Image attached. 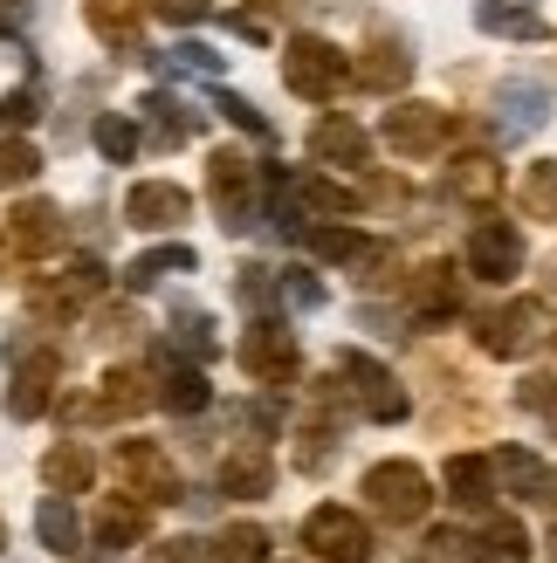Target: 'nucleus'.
<instances>
[{
    "label": "nucleus",
    "instance_id": "obj_24",
    "mask_svg": "<svg viewBox=\"0 0 557 563\" xmlns=\"http://www.w3.org/2000/svg\"><path fill=\"white\" fill-rule=\"evenodd\" d=\"M476 21H482V35H510V42H537L544 35L537 0H476Z\"/></svg>",
    "mask_w": 557,
    "mask_h": 563
},
{
    "label": "nucleus",
    "instance_id": "obj_28",
    "mask_svg": "<svg viewBox=\"0 0 557 563\" xmlns=\"http://www.w3.org/2000/svg\"><path fill=\"white\" fill-rule=\"evenodd\" d=\"M448 488H455V501H461V509L489 516L495 482H489V461H482V454H455V461H448Z\"/></svg>",
    "mask_w": 557,
    "mask_h": 563
},
{
    "label": "nucleus",
    "instance_id": "obj_43",
    "mask_svg": "<svg viewBox=\"0 0 557 563\" xmlns=\"http://www.w3.org/2000/svg\"><path fill=\"white\" fill-rule=\"evenodd\" d=\"M35 118H42V97H35V82H28V90H14L8 103H0V124H14V131H21V124H35Z\"/></svg>",
    "mask_w": 557,
    "mask_h": 563
},
{
    "label": "nucleus",
    "instance_id": "obj_32",
    "mask_svg": "<svg viewBox=\"0 0 557 563\" xmlns=\"http://www.w3.org/2000/svg\"><path fill=\"white\" fill-rule=\"evenodd\" d=\"M544 103H550V97L537 90V82H510V90L495 97V110H503V131H510V137L537 131V124H544Z\"/></svg>",
    "mask_w": 557,
    "mask_h": 563
},
{
    "label": "nucleus",
    "instance_id": "obj_39",
    "mask_svg": "<svg viewBox=\"0 0 557 563\" xmlns=\"http://www.w3.org/2000/svg\"><path fill=\"white\" fill-rule=\"evenodd\" d=\"M214 110H220L228 124H241L248 137H269V118H262V110L248 103V97H234V90H214Z\"/></svg>",
    "mask_w": 557,
    "mask_h": 563
},
{
    "label": "nucleus",
    "instance_id": "obj_16",
    "mask_svg": "<svg viewBox=\"0 0 557 563\" xmlns=\"http://www.w3.org/2000/svg\"><path fill=\"white\" fill-rule=\"evenodd\" d=\"M406 302H413V317L421 323H448L455 309H461V275L448 262H427V268H413L406 282Z\"/></svg>",
    "mask_w": 557,
    "mask_h": 563
},
{
    "label": "nucleus",
    "instance_id": "obj_10",
    "mask_svg": "<svg viewBox=\"0 0 557 563\" xmlns=\"http://www.w3.org/2000/svg\"><path fill=\"white\" fill-rule=\"evenodd\" d=\"M145 406H159V391L145 372H131V364H118V372H103V385L90 391L83 406H69V419H90V427H118V419H138Z\"/></svg>",
    "mask_w": 557,
    "mask_h": 563
},
{
    "label": "nucleus",
    "instance_id": "obj_19",
    "mask_svg": "<svg viewBox=\"0 0 557 563\" xmlns=\"http://www.w3.org/2000/svg\"><path fill=\"white\" fill-rule=\"evenodd\" d=\"M159 406H165V412H207V406H214L207 372L165 351V357H159Z\"/></svg>",
    "mask_w": 557,
    "mask_h": 563
},
{
    "label": "nucleus",
    "instance_id": "obj_5",
    "mask_svg": "<svg viewBox=\"0 0 557 563\" xmlns=\"http://www.w3.org/2000/svg\"><path fill=\"white\" fill-rule=\"evenodd\" d=\"M303 550L317 563H365L372 556V529H365V516H351L345 501H324V509L303 516Z\"/></svg>",
    "mask_w": 557,
    "mask_h": 563
},
{
    "label": "nucleus",
    "instance_id": "obj_11",
    "mask_svg": "<svg viewBox=\"0 0 557 563\" xmlns=\"http://www.w3.org/2000/svg\"><path fill=\"white\" fill-rule=\"evenodd\" d=\"M544 330H550V317L537 302H503V309H489V317H476V344L489 357H523V351L544 344Z\"/></svg>",
    "mask_w": 557,
    "mask_h": 563
},
{
    "label": "nucleus",
    "instance_id": "obj_9",
    "mask_svg": "<svg viewBox=\"0 0 557 563\" xmlns=\"http://www.w3.org/2000/svg\"><path fill=\"white\" fill-rule=\"evenodd\" d=\"M468 275H476V282H516L523 275V234H516V220L482 213L476 228H468Z\"/></svg>",
    "mask_w": 557,
    "mask_h": 563
},
{
    "label": "nucleus",
    "instance_id": "obj_38",
    "mask_svg": "<svg viewBox=\"0 0 557 563\" xmlns=\"http://www.w3.org/2000/svg\"><path fill=\"white\" fill-rule=\"evenodd\" d=\"M516 406H523V412H537L544 427H557V378H544V372H537V378H523V385H516Z\"/></svg>",
    "mask_w": 557,
    "mask_h": 563
},
{
    "label": "nucleus",
    "instance_id": "obj_17",
    "mask_svg": "<svg viewBox=\"0 0 557 563\" xmlns=\"http://www.w3.org/2000/svg\"><path fill=\"white\" fill-rule=\"evenodd\" d=\"M351 76L365 82V90H406V76H413V48L385 27V35H372L365 42V55L351 63Z\"/></svg>",
    "mask_w": 557,
    "mask_h": 563
},
{
    "label": "nucleus",
    "instance_id": "obj_23",
    "mask_svg": "<svg viewBox=\"0 0 557 563\" xmlns=\"http://www.w3.org/2000/svg\"><path fill=\"white\" fill-rule=\"evenodd\" d=\"M269 488H275V467H269V454H262V440L220 461V495H234V501H255V495H269Z\"/></svg>",
    "mask_w": 557,
    "mask_h": 563
},
{
    "label": "nucleus",
    "instance_id": "obj_1",
    "mask_svg": "<svg viewBox=\"0 0 557 563\" xmlns=\"http://www.w3.org/2000/svg\"><path fill=\"white\" fill-rule=\"evenodd\" d=\"M283 82L303 103H330L351 82V55L338 42H324V35H296L290 55H283Z\"/></svg>",
    "mask_w": 557,
    "mask_h": 563
},
{
    "label": "nucleus",
    "instance_id": "obj_35",
    "mask_svg": "<svg viewBox=\"0 0 557 563\" xmlns=\"http://www.w3.org/2000/svg\"><path fill=\"white\" fill-rule=\"evenodd\" d=\"M448 186L461 192V200H495V186H503V173H495V158H489V152H468V158H455Z\"/></svg>",
    "mask_w": 557,
    "mask_h": 563
},
{
    "label": "nucleus",
    "instance_id": "obj_8",
    "mask_svg": "<svg viewBox=\"0 0 557 563\" xmlns=\"http://www.w3.org/2000/svg\"><path fill=\"white\" fill-rule=\"evenodd\" d=\"M379 131L400 158H434L461 124H455V110H440V103H400V110H385Z\"/></svg>",
    "mask_w": 557,
    "mask_h": 563
},
{
    "label": "nucleus",
    "instance_id": "obj_21",
    "mask_svg": "<svg viewBox=\"0 0 557 563\" xmlns=\"http://www.w3.org/2000/svg\"><path fill=\"white\" fill-rule=\"evenodd\" d=\"M145 529H152V516H145V501H131V495H110L103 509H97V543L103 550H131V543H145Z\"/></svg>",
    "mask_w": 557,
    "mask_h": 563
},
{
    "label": "nucleus",
    "instance_id": "obj_7",
    "mask_svg": "<svg viewBox=\"0 0 557 563\" xmlns=\"http://www.w3.org/2000/svg\"><path fill=\"white\" fill-rule=\"evenodd\" d=\"M207 192H214V213H220V228H228V234L255 228V165H248L234 145L207 158Z\"/></svg>",
    "mask_w": 557,
    "mask_h": 563
},
{
    "label": "nucleus",
    "instance_id": "obj_37",
    "mask_svg": "<svg viewBox=\"0 0 557 563\" xmlns=\"http://www.w3.org/2000/svg\"><path fill=\"white\" fill-rule=\"evenodd\" d=\"M413 563H476V537H461V529H427V543L413 550Z\"/></svg>",
    "mask_w": 557,
    "mask_h": 563
},
{
    "label": "nucleus",
    "instance_id": "obj_2",
    "mask_svg": "<svg viewBox=\"0 0 557 563\" xmlns=\"http://www.w3.org/2000/svg\"><path fill=\"white\" fill-rule=\"evenodd\" d=\"M365 501H372L379 522L406 529L434 509V482H427V467H413V461H379V467H365Z\"/></svg>",
    "mask_w": 557,
    "mask_h": 563
},
{
    "label": "nucleus",
    "instance_id": "obj_29",
    "mask_svg": "<svg viewBox=\"0 0 557 563\" xmlns=\"http://www.w3.org/2000/svg\"><path fill=\"white\" fill-rule=\"evenodd\" d=\"M193 262H200V255H193L186 241H165V247H152V255H138L124 268V282H131V289H152V282H165V275H193Z\"/></svg>",
    "mask_w": 557,
    "mask_h": 563
},
{
    "label": "nucleus",
    "instance_id": "obj_40",
    "mask_svg": "<svg viewBox=\"0 0 557 563\" xmlns=\"http://www.w3.org/2000/svg\"><path fill=\"white\" fill-rule=\"evenodd\" d=\"M173 330H179V351H193V357H214V323L200 317V309H179V317H173Z\"/></svg>",
    "mask_w": 557,
    "mask_h": 563
},
{
    "label": "nucleus",
    "instance_id": "obj_42",
    "mask_svg": "<svg viewBox=\"0 0 557 563\" xmlns=\"http://www.w3.org/2000/svg\"><path fill=\"white\" fill-rule=\"evenodd\" d=\"M275 289H283L296 309H317V302H324V282H317V275H303V268H290L283 282H275Z\"/></svg>",
    "mask_w": 557,
    "mask_h": 563
},
{
    "label": "nucleus",
    "instance_id": "obj_4",
    "mask_svg": "<svg viewBox=\"0 0 557 563\" xmlns=\"http://www.w3.org/2000/svg\"><path fill=\"white\" fill-rule=\"evenodd\" d=\"M338 385H345V399L365 412V419H379V427H393V419H406V385L385 372L379 357H365V351H345L338 357Z\"/></svg>",
    "mask_w": 557,
    "mask_h": 563
},
{
    "label": "nucleus",
    "instance_id": "obj_49",
    "mask_svg": "<svg viewBox=\"0 0 557 563\" xmlns=\"http://www.w3.org/2000/svg\"><path fill=\"white\" fill-rule=\"evenodd\" d=\"M0 543H8V522H0Z\"/></svg>",
    "mask_w": 557,
    "mask_h": 563
},
{
    "label": "nucleus",
    "instance_id": "obj_41",
    "mask_svg": "<svg viewBox=\"0 0 557 563\" xmlns=\"http://www.w3.org/2000/svg\"><path fill=\"white\" fill-rule=\"evenodd\" d=\"M165 63H173V69H200V76H220V55H214L207 42H179L173 55H165Z\"/></svg>",
    "mask_w": 557,
    "mask_h": 563
},
{
    "label": "nucleus",
    "instance_id": "obj_14",
    "mask_svg": "<svg viewBox=\"0 0 557 563\" xmlns=\"http://www.w3.org/2000/svg\"><path fill=\"white\" fill-rule=\"evenodd\" d=\"M0 241H8L21 262L55 255V247H63V213H55L48 200H28V207H14V213H0Z\"/></svg>",
    "mask_w": 557,
    "mask_h": 563
},
{
    "label": "nucleus",
    "instance_id": "obj_33",
    "mask_svg": "<svg viewBox=\"0 0 557 563\" xmlns=\"http://www.w3.org/2000/svg\"><path fill=\"white\" fill-rule=\"evenodd\" d=\"M90 137H97V152H103L110 165H131V158H138V145H145V131H138L131 118H118V110H103V118L90 124Z\"/></svg>",
    "mask_w": 557,
    "mask_h": 563
},
{
    "label": "nucleus",
    "instance_id": "obj_47",
    "mask_svg": "<svg viewBox=\"0 0 557 563\" xmlns=\"http://www.w3.org/2000/svg\"><path fill=\"white\" fill-rule=\"evenodd\" d=\"M14 27H28V0H0V35H14Z\"/></svg>",
    "mask_w": 557,
    "mask_h": 563
},
{
    "label": "nucleus",
    "instance_id": "obj_27",
    "mask_svg": "<svg viewBox=\"0 0 557 563\" xmlns=\"http://www.w3.org/2000/svg\"><path fill=\"white\" fill-rule=\"evenodd\" d=\"M138 110H145V137H152L159 152H179L186 137H193V118H186V103H179V97H165V90H152V97L138 103Z\"/></svg>",
    "mask_w": 557,
    "mask_h": 563
},
{
    "label": "nucleus",
    "instance_id": "obj_15",
    "mask_svg": "<svg viewBox=\"0 0 557 563\" xmlns=\"http://www.w3.org/2000/svg\"><path fill=\"white\" fill-rule=\"evenodd\" d=\"M310 158L358 173V165H372V131L358 118H345V110H330V118H317V131H310Z\"/></svg>",
    "mask_w": 557,
    "mask_h": 563
},
{
    "label": "nucleus",
    "instance_id": "obj_26",
    "mask_svg": "<svg viewBox=\"0 0 557 563\" xmlns=\"http://www.w3.org/2000/svg\"><path fill=\"white\" fill-rule=\"evenodd\" d=\"M303 247H310V255H324V262H385V247L379 241H365L358 228H303Z\"/></svg>",
    "mask_w": 557,
    "mask_h": 563
},
{
    "label": "nucleus",
    "instance_id": "obj_45",
    "mask_svg": "<svg viewBox=\"0 0 557 563\" xmlns=\"http://www.w3.org/2000/svg\"><path fill=\"white\" fill-rule=\"evenodd\" d=\"M97 336L103 344H124V336H138V317L131 309H97Z\"/></svg>",
    "mask_w": 557,
    "mask_h": 563
},
{
    "label": "nucleus",
    "instance_id": "obj_36",
    "mask_svg": "<svg viewBox=\"0 0 557 563\" xmlns=\"http://www.w3.org/2000/svg\"><path fill=\"white\" fill-rule=\"evenodd\" d=\"M42 173V152L28 145V137L14 131V137H0V186H28Z\"/></svg>",
    "mask_w": 557,
    "mask_h": 563
},
{
    "label": "nucleus",
    "instance_id": "obj_12",
    "mask_svg": "<svg viewBox=\"0 0 557 563\" xmlns=\"http://www.w3.org/2000/svg\"><path fill=\"white\" fill-rule=\"evenodd\" d=\"M55 385H63V351H28L8 385V419H42L55 406Z\"/></svg>",
    "mask_w": 557,
    "mask_h": 563
},
{
    "label": "nucleus",
    "instance_id": "obj_22",
    "mask_svg": "<svg viewBox=\"0 0 557 563\" xmlns=\"http://www.w3.org/2000/svg\"><path fill=\"white\" fill-rule=\"evenodd\" d=\"M83 21H90V35L103 48H118V55L138 48V0H83Z\"/></svg>",
    "mask_w": 557,
    "mask_h": 563
},
{
    "label": "nucleus",
    "instance_id": "obj_30",
    "mask_svg": "<svg viewBox=\"0 0 557 563\" xmlns=\"http://www.w3.org/2000/svg\"><path fill=\"white\" fill-rule=\"evenodd\" d=\"M35 537L55 550V556H76V543H83V522H76V509L63 495H48L42 509H35Z\"/></svg>",
    "mask_w": 557,
    "mask_h": 563
},
{
    "label": "nucleus",
    "instance_id": "obj_20",
    "mask_svg": "<svg viewBox=\"0 0 557 563\" xmlns=\"http://www.w3.org/2000/svg\"><path fill=\"white\" fill-rule=\"evenodd\" d=\"M42 482H48V495H90V482H97V461H90V446H83V440L48 446V461H42Z\"/></svg>",
    "mask_w": 557,
    "mask_h": 563
},
{
    "label": "nucleus",
    "instance_id": "obj_34",
    "mask_svg": "<svg viewBox=\"0 0 557 563\" xmlns=\"http://www.w3.org/2000/svg\"><path fill=\"white\" fill-rule=\"evenodd\" d=\"M516 200H523V213H531V220H557V158H537L531 173H523Z\"/></svg>",
    "mask_w": 557,
    "mask_h": 563
},
{
    "label": "nucleus",
    "instance_id": "obj_13",
    "mask_svg": "<svg viewBox=\"0 0 557 563\" xmlns=\"http://www.w3.org/2000/svg\"><path fill=\"white\" fill-rule=\"evenodd\" d=\"M124 220L138 234H165V228H179V220H193V200H186V186H173V179H138L124 192Z\"/></svg>",
    "mask_w": 557,
    "mask_h": 563
},
{
    "label": "nucleus",
    "instance_id": "obj_3",
    "mask_svg": "<svg viewBox=\"0 0 557 563\" xmlns=\"http://www.w3.org/2000/svg\"><path fill=\"white\" fill-rule=\"evenodd\" d=\"M234 357H241V372L255 378V385H269V391H290V385H296V372H303V357H296V330H283L275 317L248 323Z\"/></svg>",
    "mask_w": 557,
    "mask_h": 563
},
{
    "label": "nucleus",
    "instance_id": "obj_31",
    "mask_svg": "<svg viewBox=\"0 0 557 563\" xmlns=\"http://www.w3.org/2000/svg\"><path fill=\"white\" fill-rule=\"evenodd\" d=\"M207 556H214V563H269V529H255V522H228V529L207 543Z\"/></svg>",
    "mask_w": 557,
    "mask_h": 563
},
{
    "label": "nucleus",
    "instance_id": "obj_18",
    "mask_svg": "<svg viewBox=\"0 0 557 563\" xmlns=\"http://www.w3.org/2000/svg\"><path fill=\"white\" fill-rule=\"evenodd\" d=\"M495 474L516 488V501H537V509H557V474L531 454V446H495Z\"/></svg>",
    "mask_w": 557,
    "mask_h": 563
},
{
    "label": "nucleus",
    "instance_id": "obj_44",
    "mask_svg": "<svg viewBox=\"0 0 557 563\" xmlns=\"http://www.w3.org/2000/svg\"><path fill=\"white\" fill-rule=\"evenodd\" d=\"M152 14L186 27V21H207V14H214V0H152Z\"/></svg>",
    "mask_w": 557,
    "mask_h": 563
},
{
    "label": "nucleus",
    "instance_id": "obj_25",
    "mask_svg": "<svg viewBox=\"0 0 557 563\" xmlns=\"http://www.w3.org/2000/svg\"><path fill=\"white\" fill-rule=\"evenodd\" d=\"M476 563H531V529H523L516 516H482Z\"/></svg>",
    "mask_w": 557,
    "mask_h": 563
},
{
    "label": "nucleus",
    "instance_id": "obj_46",
    "mask_svg": "<svg viewBox=\"0 0 557 563\" xmlns=\"http://www.w3.org/2000/svg\"><path fill=\"white\" fill-rule=\"evenodd\" d=\"M269 275H275V268H255V262H248V268L234 275V296H248V302H269V289H275Z\"/></svg>",
    "mask_w": 557,
    "mask_h": 563
},
{
    "label": "nucleus",
    "instance_id": "obj_6",
    "mask_svg": "<svg viewBox=\"0 0 557 563\" xmlns=\"http://www.w3.org/2000/svg\"><path fill=\"white\" fill-rule=\"evenodd\" d=\"M110 467H118V482L138 495V501H179V467L173 454H165L159 440H118V454H110Z\"/></svg>",
    "mask_w": 557,
    "mask_h": 563
},
{
    "label": "nucleus",
    "instance_id": "obj_48",
    "mask_svg": "<svg viewBox=\"0 0 557 563\" xmlns=\"http://www.w3.org/2000/svg\"><path fill=\"white\" fill-rule=\"evenodd\" d=\"M193 550H200V543H165V556H159V563H193Z\"/></svg>",
    "mask_w": 557,
    "mask_h": 563
}]
</instances>
